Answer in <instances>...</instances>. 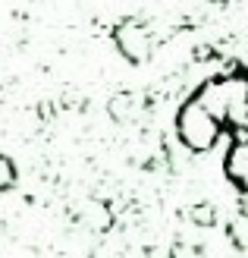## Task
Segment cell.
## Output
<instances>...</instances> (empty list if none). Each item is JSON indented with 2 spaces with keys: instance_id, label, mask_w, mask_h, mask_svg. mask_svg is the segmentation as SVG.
<instances>
[{
  "instance_id": "obj_1",
  "label": "cell",
  "mask_w": 248,
  "mask_h": 258,
  "mask_svg": "<svg viewBox=\"0 0 248 258\" xmlns=\"http://www.w3.org/2000/svg\"><path fill=\"white\" fill-rule=\"evenodd\" d=\"M201 95L217 98V107L201 104V101H195L189 107L192 110H207L204 117L217 120L211 126L207 142L217 133H223V129H232L236 139H232V148H229V158H226V170L239 183V189L248 192V67L232 73V76H223V79H214Z\"/></svg>"
}]
</instances>
